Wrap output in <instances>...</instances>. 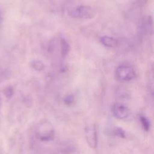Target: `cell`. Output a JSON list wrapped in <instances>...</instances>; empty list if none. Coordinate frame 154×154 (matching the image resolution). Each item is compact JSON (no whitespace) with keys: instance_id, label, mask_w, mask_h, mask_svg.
Wrapping results in <instances>:
<instances>
[{"instance_id":"1","label":"cell","mask_w":154,"mask_h":154,"mask_svg":"<svg viewBox=\"0 0 154 154\" xmlns=\"http://www.w3.org/2000/svg\"><path fill=\"white\" fill-rule=\"evenodd\" d=\"M55 130L52 123L47 120L40 121L36 128V137L42 141H48L54 138Z\"/></svg>"},{"instance_id":"2","label":"cell","mask_w":154,"mask_h":154,"mask_svg":"<svg viewBox=\"0 0 154 154\" xmlns=\"http://www.w3.org/2000/svg\"><path fill=\"white\" fill-rule=\"evenodd\" d=\"M135 73L132 67L128 66H120L116 70V78L122 81H129L134 78Z\"/></svg>"},{"instance_id":"3","label":"cell","mask_w":154,"mask_h":154,"mask_svg":"<svg viewBox=\"0 0 154 154\" xmlns=\"http://www.w3.org/2000/svg\"><path fill=\"white\" fill-rule=\"evenodd\" d=\"M69 15L73 17H80L82 19H91L95 15V11L88 6H81L69 13Z\"/></svg>"},{"instance_id":"4","label":"cell","mask_w":154,"mask_h":154,"mask_svg":"<svg viewBox=\"0 0 154 154\" xmlns=\"http://www.w3.org/2000/svg\"><path fill=\"white\" fill-rule=\"evenodd\" d=\"M85 137L88 145L92 149H95L97 145V135L95 125H87L85 128Z\"/></svg>"},{"instance_id":"5","label":"cell","mask_w":154,"mask_h":154,"mask_svg":"<svg viewBox=\"0 0 154 154\" xmlns=\"http://www.w3.org/2000/svg\"><path fill=\"white\" fill-rule=\"evenodd\" d=\"M112 112L116 117L120 120H125L131 114L130 109L122 103H116L113 105Z\"/></svg>"},{"instance_id":"6","label":"cell","mask_w":154,"mask_h":154,"mask_svg":"<svg viewBox=\"0 0 154 154\" xmlns=\"http://www.w3.org/2000/svg\"><path fill=\"white\" fill-rule=\"evenodd\" d=\"M102 43L107 47H114L117 45V41L112 37L108 36H103L100 38Z\"/></svg>"},{"instance_id":"7","label":"cell","mask_w":154,"mask_h":154,"mask_svg":"<svg viewBox=\"0 0 154 154\" xmlns=\"http://www.w3.org/2000/svg\"><path fill=\"white\" fill-rule=\"evenodd\" d=\"M61 54L63 56H66L69 50H70V47L69 44L67 43V42L64 39H62L61 41Z\"/></svg>"},{"instance_id":"8","label":"cell","mask_w":154,"mask_h":154,"mask_svg":"<svg viewBox=\"0 0 154 154\" xmlns=\"http://www.w3.org/2000/svg\"><path fill=\"white\" fill-rule=\"evenodd\" d=\"M31 64L32 67L36 70L40 71L44 69V64L40 61H34L32 62Z\"/></svg>"},{"instance_id":"9","label":"cell","mask_w":154,"mask_h":154,"mask_svg":"<svg viewBox=\"0 0 154 154\" xmlns=\"http://www.w3.org/2000/svg\"><path fill=\"white\" fill-rule=\"evenodd\" d=\"M140 121L141 123V125L144 128V130L148 131L150 128V123L148 121V120L144 116H141L140 117Z\"/></svg>"},{"instance_id":"10","label":"cell","mask_w":154,"mask_h":154,"mask_svg":"<svg viewBox=\"0 0 154 154\" xmlns=\"http://www.w3.org/2000/svg\"><path fill=\"white\" fill-rule=\"evenodd\" d=\"M4 94L7 97H10L13 93V90L11 87H7L4 91Z\"/></svg>"},{"instance_id":"11","label":"cell","mask_w":154,"mask_h":154,"mask_svg":"<svg viewBox=\"0 0 154 154\" xmlns=\"http://www.w3.org/2000/svg\"><path fill=\"white\" fill-rule=\"evenodd\" d=\"M116 134L120 137H125V132L124 131L120 129V128H117L116 129Z\"/></svg>"},{"instance_id":"12","label":"cell","mask_w":154,"mask_h":154,"mask_svg":"<svg viewBox=\"0 0 154 154\" xmlns=\"http://www.w3.org/2000/svg\"><path fill=\"white\" fill-rule=\"evenodd\" d=\"M73 100V96H67V97L66 98V99H65V102H66L67 104H69V103H72Z\"/></svg>"},{"instance_id":"13","label":"cell","mask_w":154,"mask_h":154,"mask_svg":"<svg viewBox=\"0 0 154 154\" xmlns=\"http://www.w3.org/2000/svg\"><path fill=\"white\" fill-rule=\"evenodd\" d=\"M0 106H1V100H0Z\"/></svg>"}]
</instances>
